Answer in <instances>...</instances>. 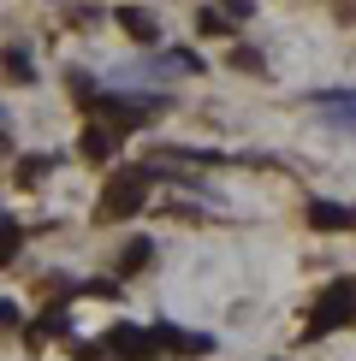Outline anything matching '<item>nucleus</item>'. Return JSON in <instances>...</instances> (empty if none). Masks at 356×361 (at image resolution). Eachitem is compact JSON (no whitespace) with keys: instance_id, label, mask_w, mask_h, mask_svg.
I'll list each match as a JSON object with an SVG mask.
<instances>
[{"instance_id":"f257e3e1","label":"nucleus","mask_w":356,"mask_h":361,"mask_svg":"<svg viewBox=\"0 0 356 361\" xmlns=\"http://www.w3.org/2000/svg\"><path fill=\"white\" fill-rule=\"evenodd\" d=\"M345 320H356V284H350V279H338V284H326V296L315 302L309 338H326L333 326H345Z\"/></svg>"},{"instance_id":"f03ea898","label":"nucleus","mask_w":356,"mask_h":361,"mask_svg":"<svg viewBox=\"0 0 356 361\" xmlns=\"http://www.w3.org/2000/svg\"><path fill=\"white\" fill-rule=\"evenodd\" d=\"M148 195V166H125V178H113L101 195V214H137Z\"/></svg>"},{"instance_id":"7ed1b4c3","label":"nucleus","mask_w":356,"mask_h":361,"mask_svg":"<svg viewBox=\"0 0 356 361\" xmlns=\"http://www.w3.org/2000/svg\"><path fill=\"white\" fill-rule=\"evenodd\" d=\"M101 350L119 355V361H148L160 350V332H137V326H113L107 338H101Z\"/></svg>"},{"instance_id":"20e7f679","label":"nucleus","mask_w":356,"mask_h":361,"mask_svg":"<svg viewBox=\"0 0 356 361\" xmlns=\"http://www.w3.org/2000/svg\"><path fill=\"white\" fill-rule=\"evenodd\" d=\"M309 225H321V231H350L356 214L338 207V202H309Z\"/></svg>"},{"instance_id":"39448f33","label":"nucleus","mask_w":356,"mask_h":361,"mask_svg":"<svg viewBox=\"0 0 356 361\" xmlns=\"http://www.w3.org/2000/svg\"><path fill=\"white\" fill-rule=\"evenodd\" d=\"M315 107L333 118L338 130H350V125H356V95H315Z\"/></svg>"},{"instance_id":"423d86ee","label":"nucleus","mask_w":356,"mask_h":361,"mask_svg":"<svg viewBox=\"0 0 356 361\" xmlns=\"http://www.w3.org/2000/svg\"><path fill=\"white\" fill-rule=\"evenodd\" d=\"M160 343H167V350H178V355H208V350H214L208 338H190V332H167V326H160Z\"/></svg>"},{"instance_id":"0eeeda50","label":"nucleus","mask_w":356,"mask_h":361,"mask_svg":"<svg viewBox=\"0 0 356 361\" xmlns=\"http://www.w3.org/2000/svg\"><path fill=\"white\" fill-rule=\"evenodd\" d=\"M119 24H125L137 42H155V36H160V30H155V18H148V12H137V6H131V12H119Z\"/></svg>"},{"instance_id":"6e6552de","label":"nucleus","mask_w":356,"mask_h":361,"mask_svg":"<svg viewBox=\"0 0 356 361\" xmlns=\"http://www.w3.org/2000/svg\"><path fill=\"white\" fill-rule=\"evenodd\" d=\"M148 255H155V243H148V237H137V243L125 249V261H119V273H143V267H148Z\"/></svg>"},{"instance_id":"1a4fd4ad","label":"nucleus","mask_w":356,"mask_h":361,"mask_svg":"<svg viewBox=\"0 0 356 361\" xmlns=\"http://www.w3.org/2000/svg\"><path fill=\"white\" fill-rule=\"evenodd\" d=\"M196 30H208V36H232V12H214V6H208L202 18H196Z\"/></svg>"},{"instance_id":"9d476101","label":"nucleus","mask_w":356,"mask_h":361,"mask_svg":"<svg viewBox=\"0 0 356 361\" xmlns=\"http://www.w3.org/2000/svg\"><path fill=\"white\" fill-rule=\"evenodd\" d=\"M6 71H12V83H30V54L24 48H6Z\"/></svg>"},{"instance_id":"9b49d317","label":"nucleus","mask_w":356,"mask_h":361,"mask_svg":"<svg viewBox=\"0 0 356 361\" xmlns=\"http://www.w3.org/2000/svg\"><path fill=\"white\" fill-rule=\"evenodd\" d=\"M66 83H71V95H78V101H95V83H89V71H66Z\"/></svg>"},{"instance_id":"f8f14e48","label":"nucleus","mask_w":356,"mask_h":361,"mask_svg":"<svg viewBox=\"0 0 356 361\" xmlns=\"http://www.w3.org/2000/svg\"><path fill=\"white\" fill-rule=\"evenodd\" d=\"M12 249H18V225L6 219V225H0V267H6V255H12Z\"/></svg>"},{"instance_id":"ddd939ff","label":"nucleus","mask_w":356,"mask_h":361,"mask_svg":"<svg viewBox=\"0 0 356 361\" xmlns=\"http://www.w3.org/2000/svg\"><path fill=\"white\" fill-rule=\"evenodd\" d=\"M220 6H226L232 18H249V0H220Z\"/></svg>"},{"instance_id":"4468645a","label":"nucleus","mask_w":356,"mask_h":361,"mask_svg":"<svg viewBox=\"0 0 356 361\" xmlns=\"http://www.w3.org/2000/svg\"><path fill=\"white\" fill-rule=\"evenodd\" d=\"M0 326H18V308L12 302H0Z\"/></svg>"}]
</instances>
